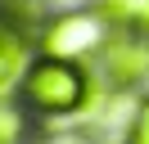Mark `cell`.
I'll use <instances>...</instances> for the list:
<instances>
[{
	"label": "cell",
	"instance_id": "cell-1",
	"mask_svg": "<svg viewBox=\"0 0 149 144\" xmlns=\"http://www.w3.org/2000/svg\"><path fill=\"white\" fill-rule=\"evenodd\" d=\"M18 95H23V108L45 113V117L77 113V108L86 104V77H81V68H77L72 59L45 54V59H36L27 72H23Z\"/></svg>",
	"mask_w": 149,
	"mask_h": 144
},
{
	"label": "cell",
	"instance_id": "cell-2",
	"mask_svg": "<svg viewBox=\"0 0 149 144\" xmlns=\"http://www.w3.org/2000/svg\"><path fill=\"white\" fill-rule=\"evenodd\" d=\"M104 45V18L95 9H72V14H59L54 23L41 36V50L54 54V59H77V54H91Z\"/></svg>",
	"mask_w": 149,
	"mask_h": 144
},
{
	"label": "cell",
	"instance_id": "cell-3",
	"mask_svg": "<svg viewBox=\"0 0 149 144\" xmlns=\"http://www.w3.org/2000/svg\"><path fill=\"white\" fill-rule=\"evenodd\" d=\"M104 63H109V77L118 81V86H131V81H140L149 72V45L113 41V45H104Z\"/></svg>",
	"mask_w": 149,
	"mask_h": 144
},
{
	"label": "cell",
	"instance_id": "cell-4",
	"mask_svg": "<svg viewBox=\"0 0 149 144\" xmlns=\"http://www.w3.org/2000/svg\"><path fill=\"white\" fill-rule=\"evenodd\" d=\"M18 68H23V45L14 41V36L0 32V99L9 95L14 86H23V81H18Z\"/></svg>",
	"mask_w": 149,
	"mask_h": 144
},
{
	"label": "cell",
	"instance_id": "cell-5",
	"mask_svg": "<svg viewBox=\"0 0 149 144\" xmlns=\"http://www.w3.org/2000/svg\"><path fill=\"white\" fill-rule=\"evenodd\" d=\"M100 9L109 18H122V23L149 32V0H100Z\"/></svg>",
	"mask_w": 149,
	"mask_h": 144
},
{
	"label": "cell",
	"instance_id": "cell-6",
	"mask_svg": "<svg viewBox=\"0 0 149 144\" xmlns=\"http://www.w3.org/2000/svg\"><path fill=\"white\" fill-rule=\"evenodd\" d=\"M122 144H149V99H140V104H136V117H131L127 140H122Z\"/></svg>",
	"mask_w": 149,
	"mask_h": 144
},
{
	"label": "cell",
	"instance_id": "cell-7",
	"mask_svg": "<svg viewBox=\"0 0 149 144\" xmlns=\"http://www.w3.org/2000/svg\"><path fill=\"white\" fill-rule=\"evenodd\" d=\"M18 131H23L18 113H9V108H0V144H14V140H18Z\"/></svg>",
	"mask_w": 149,
	"mask_h": 144
}]
</instances>
